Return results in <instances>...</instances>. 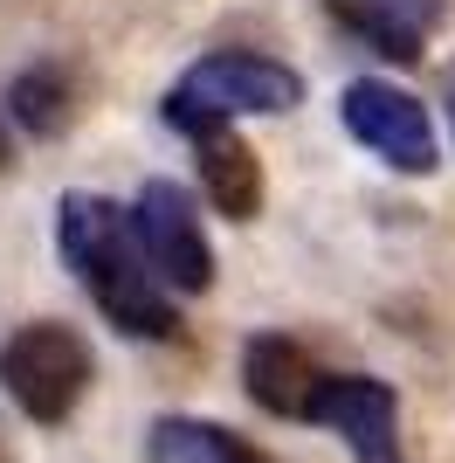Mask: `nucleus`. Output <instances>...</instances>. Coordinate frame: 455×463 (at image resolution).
Wrapping results in <instances>:
<instances>
[{
  "label": "nucleus",
  "instance_id": "1",
  "mask_svg": "<svg viewBox=\"0 0 455 463\" xmlns=\"http://www.w3.org/2000/svg\"><path fill=\"white\" fill-rule=\"evenodd\" d=\"M62 256L70 270L83 277L104 318L117 332H138V339H166L172 332V305H166V277L152 270L145 242H138V222L104 194H70L62 201Z\"/></svg>",
  "mask_w": 455,
  "mask_h": 463
},
{
  "label": "nucleus",
  "instance_id": "2",
  "mask_svg": "<svg viewBox=\"0 0 455 463\" xmlns=\"http://www.w3.org/2000/svg\"><path fill=\"white\" fill-rule=\"evenodd\" d=\"M0 381H7V394H14L21 415L62 422V415L83 402V387H90V346H83L70 326L42 318V326H28V332L7 339V353H0Z\"/></svg>",
  "mask_w": 455,
  "mask_h": 463
},
{
  "label": "nucleus",
  "instance_id": "3",
  "mask_svg": "<svg viewBox=\"0 0 455 463\" xmlns=\"http://www.w3.org/2000/svg\"><path fill=\"white\" fill-rule=\"evenodd\" d=\"M303 83L290 77L283 62L248 56V49H228V56L193 62L187 83L172 90V125H193V118H242V111H290Z\"/></svg>",
  "mask_w": 455,
  "mask_h": 463
},
{
  "label": "nucleus",
  "instance_id": "4",
  "mask_svg": "<svg viewBox=\"0 0 455 463\" xmlns=\"http://www.w3.org/2000/svg\"><path fill=\"white\" fill-rule=\"evenodd\" d=\"M132 222H138V242H145L152 270L166 277L172 290H208L214 250H208V235H200V208H193L187 187L152 180V187L132 201Z\"/></svg>",
  "mask_w": 455,
  "mask_h": 463
},
{
  "label": "nucleus",
  "instance_id": "5",
  "mask_svg": "<svg viewBox=\"0 0 455 463\" xmlns=\"http://www.w3.org/2000/svg\"><path fill=\"white\" fill-rule=\"evenodd\" d=\"M345 125H352L359 146H373L400 174H428V166H435L428 111H421V97L394 90V83H352V90H345Z\"/></svg>",
  "mask_w": 455,
  "mask_h": 463
},
{
  "label": "nucleus",
  "instance_id": "6",
  "mask_svg": "<svg viewBox=\"0 0 455 463\" xmlns=\"http://www.w3.org/2000/svg\"><path fill=\"white\" fill-rule=\"evenodd\" d=\"M318 422L339 429L359 463H400V429H394V387L366 373H331L318 402Z\"/></svg>",
  "mask_w": 455,
  "mask_h": 463
},
{
  "label": "nucleus",
  "instance_id": "7",
  "mask_svg": "<svg viewBox=\"0 0 455 463\" xmlns=\"http://www.w3.org/2000/svg\"><path fill=\"white\" fill-rule=\"evenodd\" d=\"M242 373H248V394H255L269 415H290V422H318V402H324V387H331V373H324L297 339H276V332H269V339H248Z\"/></svg>",
  "mask_w": 455,
  "mask_h": 463
},
{
  "label": "nucleus",
  "instance_id": "8",
  "mask_svg": "<svg viewBox=\"0 0 455 463\" xmlns=\"http://www.w3.org/2000/svg\"><path fill=\"white\" fill-rule=\"evenodd\" d=\"M187 132H193V146H200V180H208V201H214L221 214H235V222H248V214L263 208V166H255V153L228 132V118H193Z\"/></svg>",
  "mask_w": 455,
  "mask_h": 463
},
{
  "label": "nucleus",
  "instance_id": "9",
  "mask_svg": "<svg viewBox=\"0 0 455 463\" xmlns=\"http://www.w3.org/2000/svg\"><path fill=\"white\" fill-rule=\"evenodd\" d=\"M331 14L352 28L359 42H373L379 56L414 62L428 28L441 21V0H331Z\"/></svg>",
  "mask_w": 455,
  "mask_h": 463
},
{
  "label": "nucleus",
  "instance_id": "10",
  "mask_svg": "<svg viewBox=\"0 0 455 463\" xmlns=\"http://www.w3.org/2000/svg\"><path fill=\"white\" fill-rule=\"evenodd\" d=\"M145 449H152V463H263V449H248L235 429H221V422H187V415L152 422Z\"/></svg>",
  "mask_w": 455,
  "mask_h": 463
},
{
  "label": "nucleus",
  "instance_id": "11",
  "mask_svg": "<svg viewBox=\"0 0 455 463\" xmlns=\"http://www.w3.org/2000/svg\"><path fill=\"white\" fill-rule=\"evenodd\" d=\"M14 111L28 132H56L62 125V77L56 70H35V77H21L14 83Z\"/></svg>",
  "mask_w": 455,
  "mask_h": 463
},
{
  "label": "nucleus",
  "instance_id": "12",
  "mask_svg": "<svg viewBox=\"0 0 455 463\" xmlns=\"http://www.w3.org/2000/svg\"><path fill=\"white\" fill-rule=\"evenodd\" d=\"M0 166H7V118H0Z\"/></svg>",
  "mask_w": 455,
  "mask_h": 463
}]
</instances>
